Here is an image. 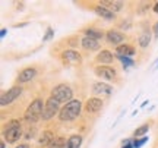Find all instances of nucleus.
<instances>
[{
    "label": "nucleus",
    "mask_w": 158,
    "mask_h": 148,
    "mask_svg": "<svg viewBox=\"0 0 158 148\" xmlns=\"http://www.w3.org/2000/svg\"><path fill=\"white\" fill-rule=\"evenodd\" d=\"M81 108H82V103L79 100H72L68 104H64L59 113V119L62 122H70L75 120L81 114Z\"/></svg>",
    "instance_id": "nucleus-1"
},
{
    "label": "nucleus",
    "mask_w": 158,
    "mask_h": 148,
    "mask_svg": "<svg viewBox=\"0 0 158 148\" xmlns=\"http://www.w3.org/2000/svg\"><path fill=\"white\" fill-rule=\"evenodd\" d=\"M43 112H44V104H43V100L35 98L34 101L28 106V108L25 110L23 117H25V120L29 122V123H35L37 120L43 119Z\"/></svg>",
    "instance_id": "nucleus-2"
},
{
    "label": "nucleus",
    "mask_w": 158,
    "mask_h": 148,
    "mask_svg": "<svg viewBox=\"0 0 158 148\" xmlns=\"http://www.w3.org/2000/svg\"><path fill=\"white\" fill-rule=\"evenodd\" d=\"M5 141L7 144H15L19 141V138L22 137V129H21V122L16 119L7 122L5 132H3Z\"/></svg>",
    "instance_id": "nucleus-3"
},
{
    "label": "nucleus",
    "mask_w": 158,
    "mask_h": 148,
    "mask_svg": "<svg viewBox=\"0 0 158 148\" xmlns=\"http://www.w3.org/2000/svg\"><path fill=\"white\" fill-rule=\"evenodd\" d=\"M73 91H72V88L66 84H59L56 85L53 90H51V98H54L56 101H59L60 104L64 103V104H68L69 101H72L73 100Z\"/></svg>",
    "instance_id": "nucleus-4"
},
{
    "label": "nucleus",
    "mask_w": 158,
    "mask_h": 148,
    "mask_svg": "<svg viewBox=\"0 0 158 148\" xmlns=\"http://www.w3.org/2000/svg\"><path fill=\"white\" fill-rule=\"evenodd\" d=\"M60 103L56 101L54 98H48L44 104V112H43V120H50L53 119L56 114L60 113Z\"/></svg>",
    "instance_id": "nucleus-5"
},
{
    "label": "nucleus",
    "mask_w": 158,
    "mask_h": 148,
    "mask_svg": "<svg viewBox=\"0 0 158 148\" xmlns=\"http://www.w3.org/2000/svg\"><path fill=\"white\" fill-rule=\"evenodd\" d=\"M22 94V88L21 87H12L10 90H7V92L5 94H2V97H0V104L2 106H7V104H10L16 100L19 95Z\"/></svg>",
    "instance_id": "nucleus-6"
},
{
    "label": "nucleus",
    "mask_w": 158,
    "mask_h": 148,
    "mask_svg": "<svg viewBox=\"0 0 158 148\" xmlns=\"http://www.w3.org/2000/svg\"><path fill=\"white\" fill-rule=\"evenodd\" d=\"M62 59L66 65H72V66H75V65H81V62H82L81 54L75 50H64L62 53Z\"/></svg>",
    "instance_id": "nucleus-7"
},
{
    "label": "nucleus",
    "mask_w": 158,
    "mask_h": 148,
    "mask_svg": "<svg viewBox=\"0 0 158 148\" xmlns=\"http://www.w3.org/2000/svg\"><path fill=\"white\" fill-rule=\"evenodd\" d=\"M95 74L97 76H100V78L106 81H113L116 78V70L113 68H110V66H98L95 69Z\"/></svg>",
    "instance_id": "nucleus-8"
},
{
    "label": "nucleus",
    "mask_w": 158,
    "mask_h": 148,
    "mask_svg": "<svg viewBox=\"0 0 158 148\" xmlns=\"http://www.w3.org/2000/svg\"><path fill=\"white\" fill-rule=\"evenodd\" d=\"M102 108V100L101 98H89L86 104H85V110L88 113H98L100 110Z\"/></svg>",
    "instance_id": "nucleus-9"
},
{
    "label": "nucleus",
    "mask_w": 158,
    "mask_h": 148,
    "mask_svg": "<svg viewBox=\"0 0 158 148\" xmlns=\"http://www.w3.org/2000/svg\"><path fill=\"white\" fill-rule=\"evenodd\" d=\"M35 75H37V69H34V68H27V69H23L22 72L19 74V76H18V81H19L21 84H25V82H29L31 79H34Z\"/></svg>",
    "instance_id": "nucleus-10"
},
{
    "label": "nucleus",
    "mask_w": 158,
    "mask_h": 148,
    "mask_svg": "<svg viewBox=\"0 0 158 148\" xmlns=\"http://www.w3.org/2000/svg\"><path fill=\"white\" fill-rule=\"evenodd\" d=\"M92 91L95 94H106V95H110L113 92V87L108 85V84H104V82H95L92 85Z\"/></svg>",
    "instance_id": "nucleus-11"
},
{
    "label": "nucleus",
    "mask_w": 158,
    "mask_h": 148,
    "mask_svg": "<svg viewBox=\"0 0 158 148\" xmlns=\"http://www.w3.org/2000/svg\"><path fill=\"white\" fill-rule=\"evenodd\" d=\"M106 38H107V41L110 43V44H114V46H117L122 43V41L124 40V35L122 34V32H118V31H108L107 35H106Z\"/></svg>",
    "instance_id": "nucleus-12"
},
{
    "label": "nucleus",
    "mask_w": 158,
    "mask_h": 148,
    "mask_svg": "<svg viewBox=\"0 0 158 148\" xmlns=\"http://www.w3.org/2000/svg\"><path fill=\"white\" fill-rule=\"evenodd\" d=\"M95 13L98 16H101L102 19H107V21H113L114 16H116V13H113L110 9H107L106 6H102V5L95 6Z\"/></svg>",
    "instance_id": "nucleus-13"
},
{
    "label": "nucleus",
    "mask_w": 158,
    "mask_h": 148,
    "mask_svg": "<svg viewBox=\"0 0 158 148\" xmlns=\"http://www.w3.org/2000/svg\"><path fill=\"white\" fill-rule=\"evenodd\" d=\"M116 53H117V56H123V57H130L135 54V49L132 46H127V44H122V46H118L116 49Z\"/></svg>",
    "instance_id": "nucleus-14"
},
{
    "label": "nucleus",
    "mask_w": 158,
    "mask_h": 148,
    "mask_svg": "<svg viewBox=\"0 0 158 148\" xmlns=\"http://www.w3.org/2000/svg\"><path fill=\"white\" fill-rule=\"evenodd\" d=\"M81 44L84 47L85 50H97L98 47H100V43L94 38H89V37H84L82 41H81Z\"/></svg>",
    "instance_id": "nucleus-15"
},
{
    "label": "nucleus",
    "mask_w": 158,
    "mask_h": 148,
    "mask_svg": "<svg viewBox=\"0 0 158 148\" xmlns=\"http://www.w3.org/2000/svg\"><path fill=\"white\" fill-rule=\"evenodd\" d=\"M113 53L108 50H101L98 54H97V62L98 63H111L113 62Z\"/></svg>",
    "instance_id": "nucleus-16"
},
{
    "label": "nucleus",
    "mask_w": 158,
    "mask_h": 148,
    "mask_svg": "<svg viewBox=\"0 0 158 148\" xmlns=\"http://www.w3.org/2000/svg\"><path fill=\"white\" fill-rule=\"evenodd\" d=\"M54 133L51 131H45V132H43V135H41V138H40V145H43V147H48L50 145V142L54 139Z\"/></svg>",
    "instance_id": "nucleus-17"
},
{
    "label": "nucleus",
    "mask_w": 158,
    "mask_h": 148,
    "mask_svg": "<svg viewBox=\"0 0 158 148\" xmlns=\"http://www.w3.org/2000/svg\"><path fill=\"white\" fill-rule=\"evenodd\" d=\"M102 6H107V9H110L113 13H116V12H120L123 9V2H116V0H113V2H102Z\"/></svg>",
    "instance_id": "nucleus-18"
},
{
    "label": "nucleus",
    "mask_w": 158,
    "mask_h": 148,
    "mask_svg": "<svg viewBox=\"0 0 158 148\" xmlns=\"http://www.w3.org/2000/svg\"><path fill=\"white\" fill-rule=\"evenodd\" d=\"M82 144V137L81 135H72L69 137L68 142H66V148H79Z\"/></svg>",
    "instance_id": "nucleus-19"
},
{
    "label": "nucleus",
    "mask_w": 158,
    "mask_h": 148,
    "mask_svg": "<svg viewBox=\"0 0 158 148\" xmlns=\"http://www.w3.org/2000/svg\"><path fill=\"white\" fill-rule=\"evenodd\" d=\"M85 37H89V38H94V40H101L102 37H104V34H102V31H100V29H95V28H89L85 31Z\"/></svg>",
    "instance_id": "nucleus-20"
},
{
    "label": "nucleus",
    "mask_w": 158,
    "mask_h": 148,
    "mask_svg": "<svg viewBox=\"0 0 158 148\" xmlns=\"http://www.w3.org/2000/svg\"><path fill=\"white\" fill-rule=\"evenodd\" d=\"M66 142H68V141L63 137H56L47 148H66Z\"/></svg>",
    "instance_id": "nucleus-21"
},
{
    "label": "nucleus",
    "mask_w": 158,
    "mask_h": 148,
    "mask_svg": "<svg viewBox=\"0 0 158 148\" xmlns=\"http://www.w3.org/2000/svg\"><path fill=\"white\" fill-rule=\"evenodd\" d=\"M149 41H151V37H149V32H143V34L139 37V46L142 47V49H145V47H148V44H149Z\"/></svg>",
    "instance_id": "nucleus-22"
},
{
    "label": "nucleus",
    "mask_w": 158,
    "mask_h": 148,
    "mask_svg": "<svg viewBox=\"0 0 158 148\" xmlns=\"http://www.w3.org/2000/svg\"><path fill=\"white\" fill-rule=\"evenodd\" d=\"M149 131V125H142V126H139L138 129H136L135 132H133V135H135V138H139V137H143L147 132Z\"/></svg>",
    "instance_id": "nucleus-23"
},
{
    "label": "nucleus",
    "mask_w": 158,
    "mask_h": 148,
    "mask_svg": "<svg viewBox=\"0 0 158 148\" xmlns=\"http://www.w3.org/2000/svg\"><path fill=\"white\" fill-rule=\"evenodd\" d=\"M120 60H122V63L124 65V68H129V66H133L135 63H133V60L130 59V57H123V56H117Z\"/></svg>",
    "instance_id": "nucleus-24"
},
{
    "label": "nucleus",
    "mask_w": 158,
    "mask_h": 148,
    "mask_svg": "<svg viewBox=\"0 0 158 148\" xmlns=\"http://www.w3.org/2000/svg\"><path fill=\"white\" fill-rule=\"evenodd\" d=\"M147 141H148V137H143L142 139H138V138H135V141H133V144H132V145H133V148H141L143 144L147 142Z\"/></svg>",
    "instance_id": "nucleus-25"
},
{
    "label": "nucleus",
    "mask_w": 158,
    "mask_h": 148,
    "mask_svg": "<svg viewBox=\"0 0 158 148\" xmlns=\"http://www.w3.org/2000/svg\"><path fill=\"white\" fill-rule=\"evenodd\" d=\"M53 35H54V31H53L51 28H48L47 29V34H45L44 38H43V41H48L50 38H53Z\"/></svg>",
    "instance_id": "nucleus-26"
},
{
    "label": "nucleus",
    "mask_w": 158,
    "mask_h": 148,
    "mask_svg": "<svg viewBox=\"0 0 158 148\" xmlns=\"http://www.w3.org/2000/svg\"><path fill=\"white\" fill-rule=\"evenodd\" d=\"M122 148H133V145H132V141H130V139H126V141L123 142V147H122Z\"/></svg>",
    "instance_id": "nucleus-27"
},
{
    "label": "nucleus",
    "mask_w": 158,
    "mask_h": 148,
    "mask_svg": "<svg viewBox=\"0 0 158 148\" xmlns=\"http://www.w3.org/2000/svg\"><path fill=\"white\" fill-rule=\"evenodd\" d=\"M154 35H155V38H158V22H155L154 25Z\"/></svg>",
    "instance_id": "nucleus-28"
},
{
    "label": "nucleus",
    "mask_w": 158,
    "mask_h": 148,
    "mask_svg": "<svg viewBox=\"0 0 158 148\" xmlns=\"http://www.w3.org/2000/svg\"><path fill=\"white\" fill-rule=\"evenodd\" d=\"M15 148H29V147H28V144H19V145Z\"/></svg>",
    "instance_id": "nucleus-29"
},
{
    "label": "nucleus",
    "mask_w": 158,
    "mask_h": 148,
    "mask_svg": "<svg viewBox=\"0 0 158 148\" xmlns=\"http://www.w3.org/2000/svg\"><path fill=\"white\" fill-rule=\"evenodd\" d=\"M6 32H7V29H6V28H3V29H2V32H0V37L3 38V37H5V35H6Z\"/></svg>",
    "instance_id": "nucleus-30"
},
{
    "label": "nucleus",
    "mask_w": 158,
    "mask_h": 148,
    "mask_svg": "<svg viewBox=\"0 0 158 148\" xmlns=\"http://www.w3.org/2000/svg\"><path fill=\"white\" fill-rule=\"evenodd\" d=\"M154 12H155V13H158V3H155V6H154Z\"/></svg>",
    "instance_id": "nucleus-31"
},
{
    "label": "nucleus",
    "mask_w": 158,
    "mask_h": 148,
    "mask_svg": "<svg viewBox=\"0 0 158 148\" xmlns=\"http://www.w3.org/2000/svg\"><path fill=\"white\" fill-rule=\"evenodd\" d=\"M6 147V144H5V141H2V144H0V148H5Z\"/></svg>",
    "instance_id": "nucleus-32"
},
{
    "label": "nucleus",
    "mask_w": 158,
    "mask_h": 148,
    "mask_svg": "<svg viewBox=\"0 0 158 148\" xmlns=\"http://www.w3.org/2000/svg\"><path fill=\"white\" fill-rule=\"evenodd\" d=\"M157 62H158V60H157Z\"/></svg>",
    "instance_id": "nucleus-33"
}]
</instances>
